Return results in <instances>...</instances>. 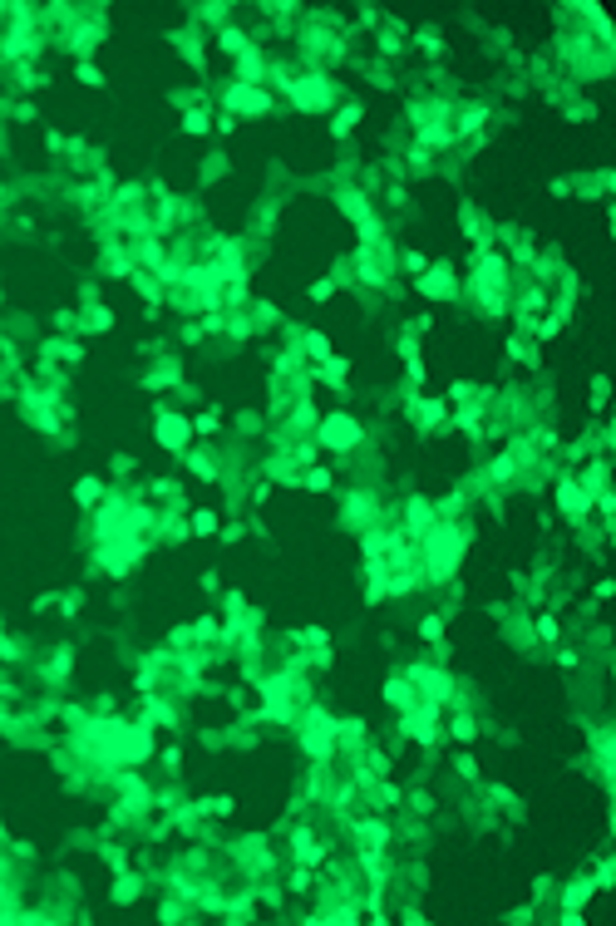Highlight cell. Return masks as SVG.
<instances>
[{
    "mask_svg": "<svg viewBox=\"0 0 616 926\" xmlns=\"http://www.w3.org/2000/svg\"><path fill=\"white\" fill-rule=\"evenodd\" d=\"M449 769L458 774V784H468V788H474V784H483V769H478V759H474V754H468L464 745H454V754H449Z\"/></svg>",
    "mask_w": 616,
    "mask_h": 926,
    "instance_id": "25",
    "label": "cell"
},
{
    "mask_svg": "<svg viewBox=\"0 0 616 926\" xmlns=\"http://www.w3.org/2000/svg\"><path fill=\"white\" fill-rule=\"evenodd\" d=\"M528 626H533V641H538V645H558V641H567L562 616L552 612V606H542V612H528Z\"/></svg>",
    "mask_w": 616,
    "mask_h": 926,
    "instance_id": "19",
    "label": "cell"
},
{
    "mask_svg": "<svg viewBox=\"0 0 616 926\" xmlns=\"http://www.w3.org/2000/svg\"><path fill=\"white\" fill-rule=\"evenodd\" d=\"M611 592H616V581L607 577V571H601V577L591 581V602H611Z\"/></svg>",
    "mask_w": 616,
    "mask_h": 926,
    "instance_id": "40",
    "label": "cell"
},
{
    "mask_svg": "<svg viewBox=\"0 0 616 926\" xmlns=\"http://www.w3.org/2000/svg\"><path fill=\"white\" fill-rule=\"evenodd\" d=\"M5 843H10V833H5V823H0V848H5Z\"/></svg>",
    "mask_w": 616,
    "mask_h": 926,
    "instance_id": "42",
    "label": "cell"
},
{
    "mask_svg": "<svg viewBox=\"0 0 616 926\" xmlns=\"http://www.w3.org/2000/svg\"><path fill=\"white\" fill-rule=\"evenodd\" d=\"M118 325V315L104 306V301H89V306H79V340L84 335H108Z\"/></svg>",
    "mask_w": 616,
    "mask_h": 926,
    "instance_id": "18",
    "label": "cell"
},
{
    "mask_svg": "<svg viewBox=\"0 0 616 926\" xmlns=\"http://www.w3.org/2000/svg\"><path fill=\"white\" fill-rule=\"evenodd\" d=\"M282 104H292L296 114H335V104H341V84H335V75L306 69V75L282 94Z\"/></svg>",
    "mask_w": 616,
    "mask_h": 926,
    "instance_id": "3",
    "label": "cell"
},
{
    "mask_svg": "<svg viewBox=\"0 0 616 926\" xmlns=\"http://www.w3.org/2000/svg\"><path fill=\"white\" fill-rule=\"evenodd\" d=\"M380 700H385V710H395V715H405V710H415L419 705V690L405 680V670H395V675H385V685H380Z\"/></svg>",
    "mask_w": 616,
    "mask_h": 926,
    "instance_id": "15",
    "label": "cell"
},
{
    "mask_svg": "<svg viewBox=\"0 0 616 926\" xmlns=\"http://www.w3.org/2000/svg\"><path fill=\"white\" fill-rule=\"evenodd\" d=\"M415 636L425 641V645L444 641V636H449V616H444V612H425V616L415 621Z\"/></svg>",
    "mask_w": 616,
    "mask_h": 926,
    "instance_id": "27",
    "label": "cell"
},
{
    "mask_svg": "<svg viewBox=\"0 0 616 926\" xmlns=\"http://www.w3.org/2000/svg\"><path fill=\"white\" fill-rule=\"evenodd\" d=\"M153 759L163 764V774H168V778H183L188 754H183V745H178V739H173V745H159V754H153Z\"/></svg>",
    "mask_w": 616,
    "mask_h": 926,
    "instance_id": "29",
    "label": "cell"
},
{
    "mask_svg": "<svg viewBox=\"0 0 616 926\" xmlns=\"http://www.w3.org/2000/svg\"><path fill=\"white\" fill-rule=\"evenodd\" d=\"M45 153H50V158H69V133L45 129Z\"/></svg>",
    "mask_w": 616,
    "mask_h": 926,
    "instance_id": "36",
    "label": "cell"
},
{
    "mask_svg": "<svg viewBox=\"0 0 616 926\" xmlns=\"http://www.w3.org/2000/svg\"><path fill=\"white\" fill-rule=\"evenodd\" d=\"M597 897V882H591V872H572L567 882H558V911H587V901Z\"/></svg>",
    "mask_w": 616,
    "mask_h": 926,
    "instance_id": "13",
    "label": "cell"
},
{
    "mask_svg": "<svg viewBox=\"0 0 616 926\" xmlns=\"http://www.w3.org/2000/svg\"><path fill=\"white\" fill-rule=\"evenodd\" d=\"M335 463H311L306 473H301V493H335Z\"/></svg>",
    "mask_w": 616,
    "mask_h": 926,
    "instance_id": "23",
    "label": "cell"
},
{
    "mask_svg": "<svg viewBox=\"0 0 616 926\" xmlns=\"http://www.w3.org/2000/svg\"><path fill=\"white\" fill-rule=\"evenodd\" d=\"M188 419H192V438H198V444H222V438H227L222 405H202V409H192Z\"/></svg>",
    "mask_w": 616,
    "mask_h": 926,
    "instance_id": "14",
    "label": "cell"
},
{
    "mask_svg": "<svg viewBox=\"0 0 616 926\" xmlns=\"http://www.w3.org/2000/svg\"><path fill=\"white\" fill-rule=\"evenodd\" d=\"M108 473H114V478H128V473H139V458L134 454H114L108 458Z\"/></svg>",
    "mask_w": 616,
    "mask_h": 926,
    "instance_id": "37",
    "label": "cell"
},
{
    "mask_svg": "<svg viewBox=\"0 0 616 926\" xmlns=\"http://www.w3.org/2000/svg\"><path fill=\"white\" fill-rule=\"evenodd\" d=\"M552 513H558L567 528H577V522L591 518V493L572 478V473H558V478H552Z\"/></svg>",
    "mask_w": 616,
    "mask_h": 926,
    "instance_id": "8",
    "label": "cell"
},
{
    "mask_svg": "<svg viewBox=\"0 0 616 926\" xmlns=\"http://www.w3.org/2000/svg\"><path fill=\"white\" fill-rule=\"evenodd\" d=\"M267 69H272V50H262V45H252V50H241L232 59V84H267Z\"/></svg>",
    "mask_w": 616,
    "mask_h": 926,
    "instance_id": "12",
    "label": "cell"
},
{
    "mask_svg": "<svg viewBox=\"0 0 616 926\" xmlns=\"http://www.w3.org/2000/svg\"><path fill=\"white\" fill-rule=\"evenodd\" d=\"M188 528H192V542H208V538H217V528H222V513L208 508V503H192L188 508Z\"/></svg>",
    "mask_w": 616,
    "mask_h": 926,
    "instance_id": "20",
    "label": "cell"
},
{
    "mask_svg": "<svg viewBox=\"0 0 616 926\" xmlns=\"http://www.w3.org/2000/svg\"><path fill=\"white\" fill-rule=\"evenodd\" d=\"M395 522H400V528L409 532V538H425V532L434 528V498H425V493H409V498H400V503H395Z\"/></svg>",
    "mask_w": 616,
    "mask_h": 926,
    "instance_id": "10",
    "label": "cell"
},
{
    "mask_svg": "<svg viewBox=\"0 0 616 926\" xmlns=\"http://www.w3.org/2000/svg\"><path fill=\"white\" fill-rule=\"evenodd\" d=\"M202 340H208V335H202L198 321H183V325H178V345H202Z\"/></svg>",
    "mask_w": 616,
    "mask_h": 926,
    "instance_id": "39",
    "label": "cell"
},
{
    "mask_svg": "<svg viewBox=\"0 0 616 926\" xmlns=\"http://www.w3.org/2000/svg\"><path fill=\"white\" fill-rule=\"evenodd\" d=\"M59 616L65 621H75L79 612H84V587H69V592H59V606H55Z\"/></svg>",
    "mask_w": 616,
    "mask_h": 926,
    "instance_id": "35",
    "label": "cell"
},
{
    "mask_svg": "<svg viewBox=\"0 0 616 926\" xmlns=\"http://www.w3.org/2000/svg\"><path fill=\"white\" fill-rule=\"evenodd\" d=\"M212 104L222 108V114H232L237 124L241 118H272L276 108H282V99H276L267 84H232V79L212 89Z\"/></svg>",
    "mask_w": 616,
    "mask_h": 926,
    "instance_id": "2",
    "label": "cell"
},
{
    "mask_svg": "<svg viewBox=\"0 0 616 926\" xmlns=\"http://www.w3.org/2000/svg\"><path fill=\"white\" fill-rule=\"evenodd\" d=\"M591 882H597V892H611V882H616V858H611V852H597V862H591Z\"/></svg>",
    "mask_w": 616,
    "mask_h": 926,
    "instance_id": "31",
    "label": "cell"
},
{
    "mask_svg": "<svg viewBox=\"0 0 616 926\" xmlns=\"http://www.w3.org/2000/svg\"><path fill=\"white\" fill-rule=\"evenodd\" d=\"M360 118H365V104H360V99H345V104H335V114H331V124H325V133H331L335 143H345L350 133L360 129Z\"/></svg>",
    "mask_w": 616,
    "mask_h": 926,
    "instance_id": "17",
    "label": "cell"
},
{
    "mask_svg": "<svg viewBox=\"0 0 616 926\" xmlns=\"http://www.w3.org/2000/svg\"><path fill=\"white\" fill-rule=\"evenodd\" d=\"M335 296H341V282H335L331 272L316 276V282L306 286V301H311V306H325V301H335Z\"/></svg>",
    "mask_w": 616,
    "mask_h": 926,
    "instance_id": "30",
    "label": "cell"
},
{
    "mask_svg": "<svg viewBox=\"0 0 616 926\" xmlns=\"http://www.w3.org/2000/svg\"><path fill=\"white\" fill-rule=\"evenodd\" d=\"M503 355H508L513 365H528V370H538V365H542V345H538V340H528V335H518V331H513L508 340H503Z\"/></svg>",
    "mask_w": 616,
    "mask_h": 926,
    "instance_id": "21",
    "label": "cell"
},
{
    "mask_svg": "<svg viewBox=\"0 0 616 926\" xmlns=\"http://www.w3.org/2000/svg\"><path fill=\"white\" fill-rule=\"evenodd\" d=\"M587 399H591V419H601V409H607V399H611V380H607V375H591Z\"/></svg>",
    "mask_w": 616,
    "mask_h": 926,
    "instance_id": "34",
    "label": "cell"
},
{
    "mask_svg": "<svg viewBox=\"0 0 616 926\" xmlns=\"http://www.w3.org/2000/svg\"><path fill=\"white\" fill-rule=\"evenodd\" d=\"M178 129H183L188 139H208V133H212V108H183Z\"/></svg>",
    "mask_w": 616,
    "mask_h": 926,
    "instance_id": "28",
    "label": "cell"
},
{
    "mask_svg": "<svg viewBox=\"0 0 616 926\" xmlns=\"http://www.w3.org/2000/svg\"><path fill=\"white\" fill-rule=\"evenodd\" d=\"M198 587L208 592V596H217V592H222V571H217V567H208V571L198 577Z\"/></svg>",
    "mask_w": 616,
    "mask_h": 926,
    "instance_id": "41",
    "label": "cell"
},
{
    "mask_svg": "<svg viewBox=\"0 0 616 926\" xmlns=\"http://www.w3.org/2000/svg\"><path fill=\"white\" fill-rule=\"evenodd\" d=\"M198 808H202V818H208V823H227L237 813V798L232 794H202Z\"/></svg>",
    "mask_w": 616,
    "mask_h": 926,
    "instance_id": "26",
    "label": "cell"
},
{
    "mask_svg": "<svg viewBox=\"0 0 616 926\" xmlns=\"http://www.w3.org/2000/svg\"><path fill=\"white\" fill-rule=\"evenodd\" d=\"M69 498H75L79 513H94V508H99L104 498H108V478H99V473H84V478H75Z\"/></svg>",
    "mask_w": 616,
    "mask_h": 926,
    "instance_id": "16",
    "label": "cell"
},
{
    "mask_svg": "<svg viewBox=\"0 0 616 926\" xmlns=\"http://www.w3.org/2000/svg\"><path fill=\"white\" fill-rule=\"evenodd\" d=\"M5 118H10V124H40V104H35V99H10Z\"/></svg>",
    "mask_w": 616,
    "mask_h": 926,
    "instance_id": "33",
    "label": "cell"
},
{
    "mask_svg": "<svg viewBox=\"0 0 616 926\" xmlns=\"http://www.w3.org/2000/svg\"><path fill=\"white\" fill-rule=\"evenodd\" d=\"M478 735H483V720L474 715V705H454V710H444V745L474 749Z\"/></svg>",
    "mask_w": 616,
    "mask_h": 926,
    "instance_id": "11",
    "label": "cell"
},
{
    "mask_svg": "<svg viewBox=\"0 0 616 926\" xmlns=\"http://www.w3.org/2000/svg\"><path fill=\"white\" fill-rule=\"evenodd\" d=\"M429 262H434L429 252H425V247H409V242H400V252H395V272L409 276V282H415V276H425Z\"/></svg>",
    "mask_w": 616,
    "mask_h": 926,
    "instance_id": "22",
    "label": "cell"
},
{
    "mask_svg": "<svg viewBox=\"0 0 616 926\" xmlns=\"http://www.w3.org/2000/svg\"><path fill=\"white\" fill-rule=\"evenodd\" d=\"M395 735H400L405 745H415V749H439L444 745V710L429 705V700H419L415 710L395 715Z\"/></svg>",
    "mask_w": 616,
    "mask_h": 926,
    "instance_id": "4",
    "label": "cell"
},
{
    "mask_svg": "<svg viewBox=\"0 0 616 926\" xmlns=\"http://www.w3.org/2000/svg\"><path fill=\"white\" fill-rule=\"evenodd\" d=\"M212 133H217V139H232V133H237V118L222 114V108H212Z\"/></svg>",
    "mask_w": 616,
    "mask_h": 926,
    "instance_id": "38",
    "label": "cell"
},
{
    "mask_svg": "<svg viewBox=\"0 0 616 926\" xmlns=\"http://www.w3.org/2000/svg\"><path fill=\"white\" fill-rule=\"evenodd\" d=\"M415 296L429 301V306H454L458 296H464V276H458V266L449 257H434L425 276H415Z\"/></svg>",
    "mask_w": 616,
    "mask_h": 926,
    "instance_id": "5",
    "label": "cell"
},
{
    "mask_svg": "<svg viewBox=\"0 0 616 926\" xmlns=\"http://www.w3.org/2000/svg\"><path fill=\"white\" fill-rule=\"evenodd\" d=\"M405 424L419 438L449 434V399L444 395H405Z\"/></svg>",
    "mask_w": 616,
    "mask_h": 926,
    "instance_id": "6",
    "label": "cell"
},
{
    "mask_svg": "<svg viewBox=\"0 0 616 926\" xmlns=\"http://www.w3.org/2000/svg\"><path fill=\"white\" fill-rule=\"evenodd\" d=\"M316 448L321 454H335V458H350V454H360V448L370 444V429H365V419L360 414H350V409H321V424H316Z\"/></svg>",
    "mask_w": 616,
    "mask_h": 926,
    "instance_id": "1",
    "label": "cell"
},
{
    "mask_svg": "<svg viewBox=\"0 0 616 926\" xmlns=\"http://www.w3.org/2000/svg\"><path fill=\"white\" fill-rule=\"evenodd\" d=\"M75 79L84 84V89H104L108 75L99 69V59H75Z\"/></svg>",
    "mask_w": 616,
    "mask_h": 926,
    "instance_id": "32",
    "label": "cell"
},
{
    "mask_svg": "<svg viewBox=\"0 0 616 926\" xmlns=\"http://www.w3.org/2000/svg\"><path fill=\"white\" fill-rule=\"evenodd\" d=\"M232 434L237 438H267V409H237L232 414Z\"/></svg>",
    "mask_w": 616,
    "mask_h": 926,
    "instance_id": "24",
    "label": "cell"
},
{
    "mask_svg": "<svg viewBox=\"0 0 616 926\" xmlns=\"http://www.w3.org/2000/svg\"><path fill=\"white\" fill-rule=\"evenodd\" d=\"M153 444L163 448V454H183V448H192V419L183 409H173V405H153Z\"/></svg>",
    "mask_w": 616,
    "mask_h": 926,
    "instance_id": "7",
    "label": "cell"
},
{
    "mask_svg": "<svg viewBox=\"0 0 616 926\" xmlns=\"http://www.w3.org/2000/svg\"><path fill=\"white\" fill-rule=\"evenodd\" d=\"M178 463H183V473H188V478H198V483H222V473H227L222 444H198V438H192V448L178 454Z\"/></svg>",
    "mask_w": 616,
    "mask_h": 926,
    "instance_id": "9",
    "label": "cell"
}]
</instances>
